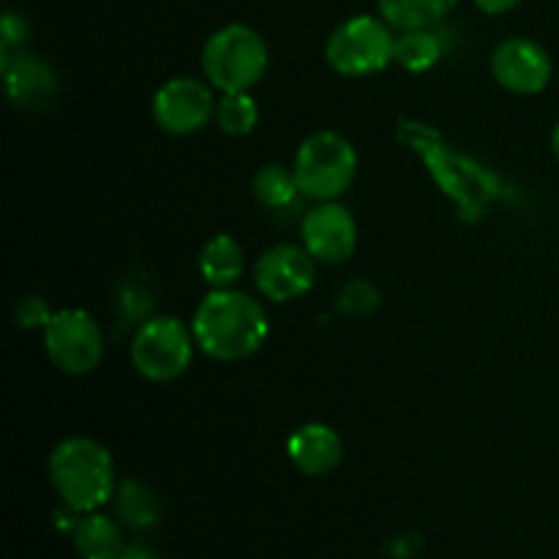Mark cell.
Wrapping results in <instances>:
<instances>
[{"label":"cell","mask_w":559,"mask_h":559,"mask_svg":"<svg viewBox=\"0 0 559 559\" xmlns=\"http://www.w3.org/2000/svg\"><path fill=\"white\" fill-rule=\"evenodd\" d=\"M251 194L265 207H287L300 194L295 169L282 167V164H265L251 178Z\"/></svg>","instance_id":"18"},{"label":"cell","mask_w":559,"mask_h":559,"mask_svg":"<svg viewBox=\"0 0 559 559\" xmlns=\"http://www.w3.org/2000/svg\"><path fill=\"white\" fill-rule=\"evenodd\" d=\"M120 559H162V557H158V551L153 549V546L142 544V540H131V544H126Z\"/></svg>","instance_id":"24"},{"label":"cell","mask_w":559,"mask_h":559,"mask_svg":"<svg viewBox=\"0 0 559 559\" xmlns=\"http://www.w3.org/2000/svg\"><path fill=\"white\" fill-rule=\"evenodd\" d=\"M194 331L178 317H147L131 338V364L145 380L173 382L194 358Z\"/></svg>","instance_id":"5"},{"label":"cell","mask_w":559,"mask_h":559,"mask_svg":"<svg viewBox=\"0 0 559 559\" xmlns=\"http://www.w3.org/2000/svg\"><path fill=\"white\" fill-rule=\"evenodd\" d=\"M0 33H3V47H16V44H25L27 36H31V27H27L25 16L22 14H14V11H5L3 16V27H0Z\"/></svg>","instance_id":"23"},{"label":"cell","mask_w":559,"mask_h":559,"mask_svg":"<svg viewBox=\"0 0 559 559\" xmlns=\"http://www.w3.org/2000/svg\"><path fill=\"white\" fill-rule=\"evenodd\" d=\"M197 347L213 360H246L265 344L267 314L260 300L238 289H213L194 311Z\"/></svg>","instance_id":"1"},{"label":"cell","mask_w":559,"mask_h":559,"mask_svg":"<svg viewBox=\"0 0 559 559\" xmlns=\"http://www.w3.org/2000/svg\"><path fill=\"white\" fill-rule=\"evenodd\" d=\"M257 120H260V107H257L254 96H251L249 91L224 93V96L218 98L216 123L224 134L229 136L251 134Z\"/></svg>","instance_id":"20"},{"label":"cell","mask_w":559,"mask_h":559,"mask_svg":"<svg viewBox=\"0 0 559 559\" xmlns=\"http://www.w3.org/2000/svg\"><path fill=\"white\" fill-rule=\"evenodd\" d=\"M216 107L213 85H205L194 76H175L164 82L153 96V120L167 134L189 136L216 118Z\"/></svg>","instance_id":"8"},{"label":"cell","mask_w":559,"mask_h":559,"mask_svg":"<svg viewBox=\"0 0 559 559\" xmlns=\"http://www.w3.org/2000/svg\"><path fill=\"white\" fill-rule=\"evenodd\" d=\"M287 456L295 469L309 478L331 475L344 459V442L328 424H304L289 435Z\"/></svg>","instance_id":"12"},{"label":"cell","mask_w":559,"mask_h":559,"mask_svg":"<svg viewBox=\"0 0 559 559\" xmlns=\"http://www.w3.org/2000/svg\"><path fill=\"white\" fill-rule=\"evenodd\" d=\"M551 151H555V156L559 158V123H557L555 134H551Z\"/></svg>","instance_id":"26"},{"label":"cell","mask_w":559,"mask_h":559,"mask_svg":"<svg viewBox=\"0 0 559 559\" xmlns=\"http://www.w3.org/2000/svg\"><path fill=\"white\" fill-rule=\"evenodd\" d=\"M491 74L497 85L519 96H535L551 80V58L533 38H508L491 55Z\"/></svg>","instance_id":"11"},{"label":"cell","mask_w":559,"mask_h":559,"mask_svg":"<svg viewBox=\"0 0 559 559\" xmlns=\"http://www.w3.org/2000/svg\"><path fill=\"white\" fill-rule=\"evenodd\" d=\"M440 55L442 47L435 33L429 27H418V31H402V36H396L393 63L413 71V74H420V71H429L440 60Z\"/></svg>","instance_id":"19"},{"label":"cell","mask_w":559,"mask_h":559,"mask_svg":"<svg viewBox=\"0 0 559 559\" xmlns=\"http://www.w3.org/2000/svg\"><path fill=\"white\" fill-rule=\"evenodd\" d=\"M317 278V260L306 246L276 243L260 254L254 265V284L262 298L289 304L311 289Z\"/></svg>","instance_id":"9"},{"label":"cell","mask_w":559,"mask_h":559,"mask_svg":"<svg viewBox=\"0 0 559 559\" xmlns=\"http://www.w3.org/2000/svg\"><path fill=\"white\" fill-rule=\"evenodd\" d=\"M377 306H380V289L371 282H364V278L344 284L336 298L338 314L344 317H366L377 311Z\"/></svg>","instance_id":"21"},{"label":"cell","mask_w":559,"mask_h":559,"mask_svg":"<svg viewBox=\"0 0 559 559\" xmlns=\"http://www.w3.org/2000/svg\"><path fill=\"white\" fill-rule=\"evenodd\" d=\"M300 238L309 254L322 265H342L358 249V224L353 213L336 200L320 202L306 213L300 224Z\"/></svg>","instance_id":"10"},{"label":"cell","mask_w":559,"mask_h":559,"mask_svg":"<svg viewBox=\"0 0 559 559\" xmlns=\"http://www.w3.org/2000/svg\"><path fill=\"white\" fill-rule=\"evenodd\" d=\"M200 273L213 289H227L243 273V249L233 235H216L200 251Z\"/></svg>","instance_id":"16"},{"label":"cell","mask_w":559,"mask_h":559,"mask_svg":"<svg viewBox=\"0 0 559 559\" xmlns=\"http://www.w3.org/2000/svg\"><path fill=\"white\" fill-rule=\"evenodd\" d=\"M44 349L63 374H91L104 358V333L82 309H60L44 328Z\"/></svg>","instance_id":"7"},{"label":"cell","mask_w":559,"mask_h":559,"mask_svg":"<svg viewBox=\"0 0 559 559\" xmlns=\"http://www.w3.org/2000/svg\"><path fill=\"white\" fill-rule=\"evenodd\" d=\"M519 3H522V0H475V5H478L484 14H506V11L516 9Z\"/></svg>","instance_id":"25"},{"label":"cell","mask_w":559,"mask_h":559,"mask_svg":"<svg viewBox=\"0 0 559 559\" xmlns=\"http://www.w3.org/2000/svg\"><path fill=\"white\" fill-rule=\"evenodd\" d=\"M112 508L115 519L123 527L136 530V533H145V530L156 527L158 516H162V500H158L156 491L134 478L120 480L112 495Z\"/></svg>","instance_id":"14"},{"label":"cell","mask_w":559,"mask_h":559,"mask_svg":"<svg viewBox=\"0 0 559 559\" xmlns=\"http://www.w3.org/2000/svg\"><path fill=\"white\" fill-rule=\"evenodd\" d=\"M49 480L66 508L93 513L115 495L112 453L91 437H66L49 453Z\"/></svg>","instance_id":"2"},{"label":"cell","mask_w":559,"mask_h":559,"mask_svg":"<svg viewBox=\"0 0 559 559\" xmlns=\"http://www.w3.org/2000/svg\"><path fill=\"white\" fill-rule=\"evenodd\" d=\"M267 44L254 27L224 25L202 47L205 80L222 93L251 91L267 71Z\"/></svg>","instance_id":"3"},{"label":"cell","mask_w":559,"mask_h":559,"mask_svg":"<svg viewBox=\"0 0 559 559\" xmlns=\"http://www.w3.org/2000/svg\"><path fill=\"white\" fill-rule=\"evenodd\" d=\"M5 91L22 109L47 107L58 91V76L44 60L20 55L14 63H5Z\"/></svg>","instance_id":"13"},{"label":"cell","mask_w":559,"mask_h":559,"mask_svg":"<svg viewBox=\"0 0 559 559\" xmlns=\"http://www.w3.org/2000/svg\"><path fill=\"white\" fill-rule=\"evenodd\" d=\"M459 0H377L382 20L396 31L431 27L453 11Z\"/></svg>","instance_id":"17"},{"label":"cell","mask_w":559,"mask_h":559,"mask_svg":"<svg viewBox=\"0 0 559 559\" xmlns=\"http://www.w3.org/2000/svg\"><path fill=\"white\" fill-rule=\"evenodd\" d=\"M293 169L300 194L317 202H331L353 186L358 153L338 131H317L300 142Z\"/></svg>","instance_id":"4"},{"label":"cell","mask_w":559,"mask_h":559,"mask_svg":"<svg viewBox=\"0 0 559 559\" xmlns=\"http://www.w3.org/2000/svg\"><path fill=\"white\" fill-rule=\"evenodd\" d=\"M396 52L391 25L377 16L360 14L342 22L325 44V58L342 76H369L388 69Z\"/></svg>","instance_id":"6"},{"label":"cell","mask_w":559,"mask_h":559,"mask_svg":"<svg viewBox=\"0 0 559 559\" xmlns=\"http://www.w3.org/2000/svg\"><path fill=\"white\" fill-rule=\"evenodd\" d=\"M74 546L80 559H120L126 544L120 527L104 513H82L74 524Z\"/></svg>","instance_id":"15"},{"label":"cell","mask_w":559,"mask_h":559,"mask_svg":"<svg viewBox=\"0 0 559 559\" xmlns=\"http://www.w3.org/2000/svg\"><path fill=\"white\" fill-rule=\"evenodd\" d=\"M16 325L25 328V331H33V328H47L49 320L55 317V311H49L47 300L38 298V295H27L16 304L14 309Z\"/></svg>","instance_id":"22"}]
</instances>
